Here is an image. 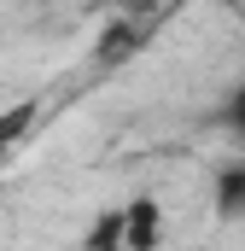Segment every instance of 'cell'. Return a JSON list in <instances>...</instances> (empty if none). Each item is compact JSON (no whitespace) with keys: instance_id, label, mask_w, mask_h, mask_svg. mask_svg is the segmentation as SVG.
I'll use <instances>...</instances> for the list:
<instances>
[{"instance_id":"1","label":"cell","mask_w":245,"mask_h":251,"mask_svg":"<svg viewBox=\"0 0 245 251\" xmlns=\"http://www.w3.org/2000/svg\"><path fill=\"white\" fill-rule=\"evenodd\" d=\"M152 240H158V204L152 199L122 204V251H152Z\"/></svg>"},{"instance_id":"2","label":"cell","mask_w":245,"mask_h":251,"mask_svg":"<svg viewBox=\"0 0 245 251\" xmlns=\"http://www.w3.org/2000/svg\"><path fill=\"white\" fill-rule=\"evenodd\" d=\"M216 210L228 222H245V158L216 170Z\"/></svg>"},{"instance_id":"3","label":"cell","mask_w":245,"mask_h":251,"mask_svg":"<svg viewBox=\"0 0 245 251\" xmlns=\"http://www.w3.org/2000/svg\"><path fill=\"white\" fill-rule=\"evenodd\" d=\"M228 128H234V134H245V82L234 88V100H228Z\"/></svg>"}]
</instances>
